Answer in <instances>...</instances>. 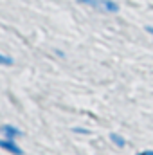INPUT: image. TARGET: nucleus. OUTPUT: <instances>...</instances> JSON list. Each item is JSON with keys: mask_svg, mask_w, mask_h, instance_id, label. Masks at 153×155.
<instances>
[{"mask_svg": "<svg viewBox=\"0 0 153 155\" xmlns=\"http://www.w3.org/2000/svg\"><path fill=\"white\" fill-rule=\"evenodd\" d=\"M13 63H15V60H13L11 56H7V54L0 52V65H2V67H11Z\"/></svg>", "mask_w": 153, "mask_h": 155, "instance_id": "39448f33", "label": "nucleus"}, {"mask_svg": "<svg viewBox=\"0 0 153 155\" xmlns=\"http://www.w3.org/2000/svg\"><path fill=\"white\" fill-rule=\"evenodd\" d=\"M0 134H2V137L13 139V141H16L18 137L24 135V132H22L18 126H15V124H2V126H0Z\"/></svg>", "mask_w": 153, "mask_h": 155, "instance_id": "f03ea898", "label": "nucleus"}, {"mask_svg": "<svg viewBox=\"0 0 153 155\" xmlns=\"http://www.w3.org/2000/svg\"><path fill=\"white\" fill-rule=\"evenodd\" d=\"M0 150H4V152H7L11 155H24V148L16 141L5 139V137H0Z\"/></svg>", "mask_w": 153, "mask_h": 155, "instance_id": "f257e3e1", "label": "nucleus"}, {"mask_svg": "<svg viewBox=\"0 0 153 155\" xmlns=\"http://www.w3.org/2000/svg\"><path fill=\"white\" fill-rule=\"evenodd\" d=\"M54 52H56V54H58L60 58H65V52H63L61 49H54Z\"/></svg>", "mask_w": 153, "mask_h": 155, "instance_id": "6e6552de", "label": "nucleus"}, {"mask_svg": "<svg viewBox=\"0 0 153 155\" xmlns=\"http://www.w3.org/2000/svg\"><path fill=\"white\" fill-rule=\"evenodd\" d=\"M144 31H146L148 35H151V36H153V25H146V27H144Z\"/></svg>", "mask_w": 153, "mask_h": 155, "instance_id": "1a4fd4ad", "label": "nucleus"}, {"mask_svg": "<svg viewBox=\"0 0 153 155\" xmlns=\"http://www.w3.org/2000/svg\"><path fill=\"white\" fill-rule=\"evenodd\" d=\"M137 155H153V150H144V152H139Z\"/></svg>", "mask_w": 153, "mask_h": 155, "instance_id": "9d476101", "label": "nucleus"}, {"mask_svg": "<svg viewBox=\"0 0 153 155\" xmlns=\"http://www.w3.org/2000/svg\"><path fill=\"white\" fill-rule=\"evenodd\" d=\"M99 9H103L105 13L115 15V13H119L121 5H119L117 2H114V0H99Z\"/></svg>", "mask_w": 153, "mask_h": 155, "instance_id": "7ed1b4c3", "label": "nucleus"}, {"mask_svg": "<svg viewBox=\"0 0 153 155\" xmlns=\"http://www.w3.org/2000/svg\"><path fill=\"white\" fill-rule=\"evenodd\" d=\"M110 141L114 143L117 148H124V146H126V139H124L121 134H117V132H112V134H110Z\"/></svg>", "mask_w": 153, "mask_h": 155, "instance_id": "20e7f679", "label": "nucleus"}, {"mask_svg": "<svg viewBox=\"0 0 153 155\" xmlns=\"http://www.w3.org/2000/svg\"><path fill=\"white\" fill-rule=\"evenodd\" d=\"M76 134H83V135H90V130H86V128H79V126H74L72 128Z\"/></svg>", "mask_w": 153, "mask_h": 155, "instance_id": "0eeeda50", "label": "nucleus"}, {"mask_svg": "<svg viewBox=\"0 0 153 155\" xmlns=\"http://www.w3.org/2000/svg\"><path fill=\"white\" fill-rule=\"evenodd\" d=\"M77 4H83V5H88V7H96L99 9V0H76Z\"/></svg>", "mask_w": 153, "mask_h": 155, "instance_id": "423d86ee", "label": "nucleus"}]
</instances>
